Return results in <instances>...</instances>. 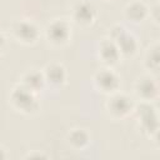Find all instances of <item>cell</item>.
I'll list each match as a JSON object with an SVG mask.
<instances>
[{
	"instance_id": "cell-1",
	"label": "cell",
	"mask_w": 160,
	"mask_h": 160,
	"mask_svg": "<svg viewBox=\"0 0 160 160\" xmlns=\"http://www.w3.org/2000/svg\"><path fill=\"white\" fill-rule=\"evenodd\" d=\"M10 102L14 109L22 114H34L39 110L36 92L29 90L24 85H16L10 94Z\"/></svg>"
},
{
	"instance_id": "cell-2",
	"label": "cell",
	"mask_w": 160,
	"mask_h": 160,
	"mask_svg": "<svg viewBox=\"0 0 160 160\" xmlns=\"http://www.w3.org/2000/svg\"><path fill=\"white\" fill-rule=\"evenodd\" d=\"M135 110L141 130L150 138L156 136L159 130V115L156 108L149 101H141L138 108L135 106Z\"/></svg>"
},
{
	"instance_id": "cell-3",
	"label": "cell",
	"mask_w": 160,
	"mask_h": 160,
	"mask_svg": "<svg viewBox=\"0 0 160 160\" xmlns=\"http://www.w3.org/2000/svg\"><path fill=\"white\" fill-rule=\"evenodd\" d=\"M106 110L114 119H124L135 110V102L126 94L115 91L106 101Z\"/></svg>"
},
{
	"instance_id": "cell-4",
	"label": "cell",
	"mask_w": 160,
	"mask_h": 160,
	"mask_svg": "<svg viewBox=\"0 0 160 160\" xmlns=\"http://www.w3.org/2000/svg\"><path fill=\"white\" fill-rule=\"evenodd\" d=\"M11 32H12V36L19 42L25 45L34 44L40 35V31L36 24L28 19H20L15 21L11 26Z\"/></svg>"
},
{
	"instance_id": "cell-5",
	"label": "cell",
	"mask_w": 160,
	"mask_h": 160,
	"mask_svg": "<svg viewBox=\"0 0 160 160\" xmlns=\"http://www.w3.org/2000/svg\"><path fill=\"white\" fill-rule=\"evenodd\" d=\"M46 38L54 45H64L71 38V26L64 19H55L46 26Z\"/></svg>"
},
{
	"instance_id": "cell-6",
	"label": "cell",
	"mask_w": 160,
	"mask_h": 160,
	"mask_svg": "<svg viewBox=\"0 0 160 160\" xmlns=\"http://www.w3.org/2000/svg\"><path fill=\"white\" fill-rule=\"evenodd\" d=\"M94 85L99 91L110 95L115 91H119L120 78L110 68L100 69L94 75Z\"/></svg>"
},
{
	"instance_id": "cell-7",
	"label": "cell",
	"mask_w": 160,
	"mask_h": 160,
	"mask_svg": "<svg viewBox=\"0 0 160 160\" xmlns=\"http://www.w3.org/2000/svg\"><path fill=\"white\" fill-rule=\"evenodd\" d=\"M136 96L141 101H149L151 102L152 100L158 99L159 96V85L158 81L151 76V75H142L140 76L134 86Z\"/></svg>"
},
{
	"instance_id": "cell-8",
	"label": "cell",
	"mask_w": 160,
	"mask_h": 160,
	"mask_svg": "<svg viewBox=\"0 0 160 160\" xmlns=\"http://www.w3.org/2000/svg\"><path fill=\"white\" fill-rule=\"evenodd\" d=\"M96 15H98L96 8L89 1H79L78 4L74 5L72 12H71L74 21L81 26L91 25L95 21Z\"/></svg>"
},
{
	"instance_id": "cell-9",
	"label": "cell",
	"mask_w": 160,
	"mask_h": 160,
	"mask_svg": "<svg viewBox=\"0 0 160 160\" xmlns=\"http://www.w3.org/2000/svg\"><path fill=\"white\" fill-rule=\"evenodd\" d=\"M121 55L120 51L115 44L114 40L111 39H102L99 44V59L106 65V66H112L119 62Z\"/></svg>"
},
{
	"instance_id": "cell-10",
	"label": "cell",
	"mask_w": 160,
	"mask_h": 160,
	"mask_svg": "<svg viewBox=\"0 0 160 160\" xmlns=\"http://www.w3.org/2000/svg\"><path fill=\"white\" fill-rule=\"evenodd\" d=\"M149 15V8L140 0H134L124 8V16L128 21L138 24L144 21Z\"/></svg>"
},
{
	"instance_id": "cell-11",
	"label": "cell",
	"mask_w": 160,
	"mask_h": 160,
	"mask_svg": "<svg viewBox=\"0 0 160 160\" xmlns=\"http://www.w3.org/2000/svg\"><path fill=\"white\" fill-rule=\"evenodd\" d=\"M42 74L45 82L51 86H61L66 81V70L59 62H51L46 65Z\"/></svg>"
},
{
	"instance_id": "cell-12",
	"label": "cell",
	"mask_w": 160,
	"mask_h": 160,
	"mask_svg": "<svg viewBox=\"0 0 160 160\" xmlns=\"http://www.w3.org/2000/svg\"><path fill=\"white\" fill-rule=\"evenodd\" d=\"M114 41H115L121 56H134L139 49V42H138L136 38L132 34L128 32L126 30L120 36H118Z\"/></svg>"
},
{
	"instance_id": "cell-13",
	"label": "cell",
	"mask_w": 160,
	"mask_h": 160,
	"mask_svg": "<svg viewBox=\"0 0 160 160\" xmlns=\"http://www.w3.org/2000/svg\"><path fill=\"white\" fill-rule=\"evenodd\" d=\"M45 84L46 82H45L44 74L38 70H29L21 78V85H24L25 88H28L29 90L36 94L44 88Z\"/></svg>"
},
{
	"instance_id": "cell-14",
	"label": "cell",
	"mask_w": 160,
	"mask_h": 160,
	"mask_svg": "<svg viewBox=\"0 0 160 160\" xmlns=\"http://www.w3.org/2000/svg\"><path fill=\"white\" fill-rule=\"evenodd\" d=\"M68 142L75 150L85 149L90 142V134L85 129H72L68 134Z\"/></svg>"
},
{
	"instance_id": "cell-15",
	"label": "cell",
	"mask_w": 160,
	"mask_h": 160,
	"mask_svg": "<svg viewBox=\"0 0 160 160\" xmlns=\"http://www.w3.org/2000/svg\"><path fill=\"white\" fill-rule=\"evenodd\" d=\"M159 50H160L159 44L154 42L148 48V50H146V52L144 55V65L149 71H152V72H158L159 71V66H160Z\"/></svg>"
},
{
	"instance_id": "cell-16",
	"label": "cell",
	"mask_w": 160,
	"mask_h": 160,
	"mask_svg": "<svg viewBox=\"0 0 160 160\" xmlns=\"http://www.w3.org/2000/svg\"><path fill=\"white\" fill-rule=\"evenodd\" d=\"M124 31H125V28H124L122 25H120V24L112 25L111 29H110V31H109V39L115 40V39H116L118 36H120Z\"/></svg>"
},
{
	"instance_id": "cell-17",
	"label": "cell",
	"mask_w": 160,
	"mask_h": 160,
	"mask_svg": "<svg viewBox=\"0 0 160 160\" xmlns=\"http://www.w3.org/2000/svg\"><path fill=\"white\" fill-rule=\"evenodd\" d=\"M149 15H150V18H151L155 22L159 21V4H158V2L154 4V5L149 9Z\"/></svg>"
},
{
	"instance_id": "cell-18",
	"label": "cell",
	"mask_w": 160,
	"mask_h": 160,
	"mask_svg": "<svg viewBox=\"0 0 160 160\" xmlns=\"http://www.w3.org/2000/svg\"><path fill=\"white\" fill-rule=\"evenodd\" d=\"M39 159V158H48V155L41 154V152H29L28 155H25V159Z\"/></svg>"
},
{
	"instance_id": "cell-19",
	"label": "cell",
	"mask_w": 160,
	"mask_h": 160,
	"mask_svg": "<svg viewBox=\"0 0 160 160\" xmlns=\"http://www.w3.org/2000/svg\"><path fill=\"white\" fill-rule=\"evenodd\" d=\"M5 45H6V38H5V35L0 31V52L5 49Z\"/></svg>"
},
{
	"instance_id": "cell-20",
	"label": "cell",
	"mask_w": 160,
	"mask_h": 160,
	"mask_svg": "<svg viewBox=\"0 0 160 160\" xmlns=\"http://www.w3.org/2000/svg\"><path fill=\"white\" fill-rule=\"evenodd\" d=\"M8 158V152H6V149L4 146L0 145V159H6Z\"/></svg>"
}]
</instances>
